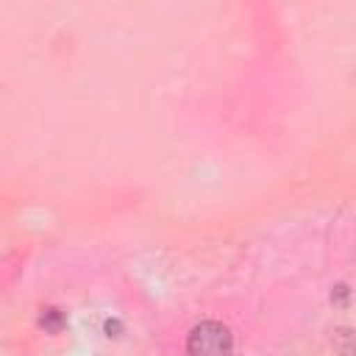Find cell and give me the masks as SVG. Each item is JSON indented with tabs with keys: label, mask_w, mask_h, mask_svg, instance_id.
<instances>
[{
	"label": "cell",
	"mask_w": 356,
	"mask_h": 356,
	"mask_svg": "<svg viewBox=\"0 0 356 356\" xmlns=\"http://www.w3.org/2000/svg\"><path fill=\"white\" fill-rule=\"evenodd\" d=\"M234 345L231 328L217 320L197 323L186 337V353L189 356H228Z\"/></svg>",
	"instance_id": "cell-1"
},
{
	"label": "cell",
	"mask_w": 356,
	"mask_h": 356,
	"mask_svg": "<svg viewBox=\"0 0 356 356\" xmlns=\"http://www.w3.org/2000/svg\"><path fill=\"white\" fill-rule=\"evenodd\" d=\"M39 323H42L47 331H58V328L64 325V317H61V312H58V309H44V312H42V317H39Z\"/></svg>",
	"instance_id": "cell-2"
}]
</instances>
